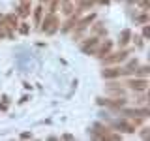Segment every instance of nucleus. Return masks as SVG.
I'll list each match as a JSON object with an SVG mask.
<instances>
[{"mask_svg": "<svg viewBox=\"0 0 150 141\" xmlns=\"http://www.w3.org/2000/svg\"><path fill=\"white\" fill-rule=\"evenodd\" d=\"M40 28H41V32H47V34H54V32L56 30H58V25H60V23H58V17H56L54 15V13H47V15H45V19H43V21H41L40 23Z\"/></svg>", "mask_w": 150, "mask_h": 141, "instance_id": "nucleus-1", "label": "nucleus"}, {"mask_svg": "<svg viewBox=\"0 0 150 141\" xmlns=\"http://www.w3.org/2000/svg\"><path fill=\"white\" fill-rule=\"evenodd\" d=\"M126 85H128V88H131V90H135V92H146L148 79L146 77H131V79L126 81Z\"/></svg>", "mask_w": 150, "mask_h": 141, "instance_id": "nucleus-2", "label": "nucleus"}, {"mask_svg": "<svg viewBox=\"0 0 150 141\" xmlns=\"http://www.w3.org/2000/svg\"><path fill=\"white\" fill-rule=\"evenodd\" d=\"M128 56H129V53L126 49H122V51H118V53L105 55L103 56V62L105 64H120V62H124V60H128Z\"/></svg>", "mask_w": 150, "mask_h": 141, "instance_id": "nucleus-3", "label": "nucleus"}, {"mask_svg": "<svg viewBox=\"0 0 150 141\" xmlns=\"http://www.w3.org/2000/svg\"><path fill=\"white\" fill-rule=\"evenodd\" d=\"M112 128H116L118 132H126V134H133V132H137V130H135L137 126H135L128 117H126V119H120V120H115V122H112Z\"/></svg>", "mask_w": 150, "mask_h": 141, "instance_id": "nucleus-4", "label": "nucleus"}, {"mask_svg": "<svg viewBox=\"0 0 150 141\" xmlns=\"http://www.w3.org/2000/svg\"><path fill=\"white\" fill-rule=\"evenodd\" d=\"M98 43H100V38L98 36H92V38H86V41L81 45V49H83V53H86V55H94L96 53V47Z\"/></svg>", "mask_w": 150, "mask_h": 141, "instance_id": "nucleus-5", "label": "nucleus"}, {"mask_svg": "<svg viewBox=\"0 0 150 141\" xmlns=\"http://www.w3.org/2000/svg\"><path fill=\"white\" fill-rule=\"evenodd\" d=\"M122 75V68H105L101 72V77L107 79V81H112V79H118Z\"/></svg>", "mask_w": 150, "mask_h": 141, "instance_id": "nucleus-6", "label": "nucleus"}, {"mask_svg": "<svg viewBox=\"0 0 150 141\" xmlns=\"http://www.w3.org/2000/svg\"><path fill=\"white\" fill-rule=\"evenodd\" d=\"M111 49H112V41H111V40H105L103 43H98V47H96V55L100 56V58H103L105 55L111 53Z\"/></svg>", "mask_w": 150, "mask_h": 141, "instance_id": "nucleus-7", "label": "nucleus"}, {"mask_svg": "<svg viewBox=\"0 0 150 141\" xmlns=\"http://www.w3.org/2000/svg\"><path fill=\"white\" fill-rule=\"evenodd\" d=\"M30 0H21V6H19V11H17V15H21V17H26V15H30Z\"/></svg>", "mask_w": 150, "mask_h": 141, "instance_id": "nucleus-8", "label": "nucleus"}, {"mask_svg": "<svg viewBox=\"0 0 150 141\" xmlns=\"http://www.w3.org/2000/svg\"><path fill=\"white\" fill-rule=\"evenodd\" d=\"M129 38H131V30H128V28H126V30H122V34L118 38V45L120 47H126V45L129 43Z\"/></svg>", "mask_w": 150, "mask_h": 141, "instance_id": "nucleus-9", "label": "nucleus"}, {"mask_svg": "<svg viewBox=\"0 0 150 141\" xmlns=\"http://www.w3.org/2000/svg\"><path fill=\"white\" fill-rule=\"evenodd\" d=\"M94 19H96V15H94V13H90V15H86V17H84V19H79V21H77V25H83V26H90L92 25V21H94Z\"/></svg>", "mask_w": 150, "mask_h": 141, "instance_id": "nucleus-10", "label": "nucleus"}, {"mask_svg": "<svg viewBox=\"0 0 150 141\" xmlns=\"http://www.w3.org/2000/svg\"><path fill=\"white\" fill-rule=\"evenodd\" d=\"M62 4H64V9H62L64 15H71V13L75 11V6H73L71 2H69V0H66V2H62Z\"/></svg>", "mask_w": 150, "mask_h": 141, "instance_id": "nucleus-11", "label": "nucleus"}, {"mask_svg": "<svg viewBox=\"0 0 150 141\" xmlns=\"http://www.w3.org/2000/svg\"><path fill=\"white\" fill-rule=\"evenodd\" d=\"M41 15H43V8L38 6L34 9V21H36V25H40V23H41Z\"/></svg>", "mask_w": 150, "mask_h": 141, "instance_id": "nucleus-12", "label": "nucleus"}, {"mask_svg": "<svg viewBox=\"0 0 150 141\" xmlns=\"http://www.w3.org/2000/svg\"><path fill=\"white\" fill-rule=\"evenodd\" d=\"M17 28H19L21 34H28V32H30V25H28V23H21V26H17Z\"/></svg>", "mask_w": 150, "mask_h": 141, "instance_id": "nucleus-13", "label": "nucleus"}, {"mask_svg": "<svg viewBox=\"0 0 150 141\" xmlns=\"http://www.w3.org/2000/svg\"><path fill=\"white\" fill-rule=\"evenodd\" d=\"M94 32H96V34H103V36L107 34V32H105V28L101 26V23H96V25H94Z\"/></svg>", "mask_w": 150, "mask_h": 141, "instance_id": "nucleus-14", "label": "nucleus"}, {"mask_svg": "<svg viewBox=\"0 0 150 141\" xmlns=\"http://www.w3.org/2000/svg\"><path fill=\"white\" fill-rule=\"evenodd\" d=\"M135 19H137V23H148V15H146V13H143V15H137Z\"/></svg>", "mask_w": 150, "mask_h": 141, "instance_id": "nucleus-15", "label": "nucleus"}, {"mask_svg": "<svg viewBox=\"0 0 150 141\" xmlns=\"http://www.w3.org/2000/svg\"><path fill=\"white\" fill-rule=\"evenodd\" d=\"M148 132H150V128H148V126H144L143 132H141V137H143V139H146V137H148Z\"/></svg>", "mask_w": 150, "mask_h": 141, "instance_id": "nucleus-16", "label": "nucleus"}, {"mask_svg": "<svg viewBox=\"0 0 150 141\" xmlns=\"http://www.w3.org/2000/svg\"><path fill=\"white\" fill-rule=\"evenodd\" d=\"M148 36H150V26L144 25V28H143V38H148Z\"/></svg>", "mask_w": 150, "mask_h": 141, "instance_id": "nucleus-17", "label": "nucleus"}, {"mask_svg": "<svg viewBox=\"0 0 150 141\" xmlns=\"http://www.w3.org/2000/svg\"><path fill=\"white\" fill-rule=\"evenodd\" d=\"M133 41H135V45H137V47H143V38L135 36V38H133Z\"/></svg>", "mask_w": 150, "mask_h": 141, "instance_id": "nucleus-18", "label": "nucleus"}, {"mask_svg": "<svg viewBox=\"0 0 150 141\" xmlns=\"http://www.w3.org/2000/svg\"><path fill=\"white\" fill-rule=\"evenodd\" d=\"M98 103H100V105H107V100L105 98H98Z\"/></svg>", "mask_w": 150, "mask_h": 141, "instance_id": "nucleus-19", "label": "nucleus"}, {"mask_svg": "<svg viewBox=\"0 0 150 141\" xmlns=\"http://www.w3.org/2000/svg\"><path fill=\"white\" fill-rule=\"evenodd\" d=\"M21 137H23V139H26V137H32V134H28V132H25V134H21Z\"/></svg>", "mask_w": 150, "mask_h": 141, "instance_id": "nucleus-20", "label": "nucleus"}, {"mask_svg": "<svg viewBox=\"0 0 150 141\" xmlns=\"http://www.w3.org/2000/svg\"><path fill=\"white\" fill-rule=\"evenodd\" d=\"M100 2H101V4H109L111 0H100Z\"/></svg>", "mask_w": 150, "mask_h": 141, "instance_id": "nucleus-21", "label": "nucleus"}, {"mask_svg": "<svg viewBox=\"0 0 150 141\" xmlns=\"http://www.w3.org/2000/svg\"><path fill=\"white\" fill-rule=\"evenodd\" d=\"M2 21H4V15H0V25H2Z\"/></svg>", "mask_w": 150, "mask_h": 141, "instance_id": "nucleus-22", "label": "nucleus"}, {"mask_svg": "<svg viewBox=\"0 0 150 141\" xmlns=\"http://www.w3.org/2000/svg\"><path fill=\"white\" fill-rule=\"evenodd\" d=\"M40 2H49V0H40Z\"/></svg>", "mask_w": 150, "mask_h": 141, "instance_id": "nucleus-23", "label": "nucleus"}]
</instances>
